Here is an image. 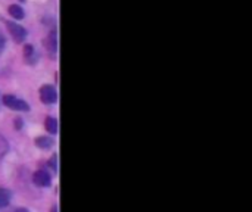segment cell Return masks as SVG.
<instances>
[{
    "label": "cell",
    "mask_w": 252,
    "mask_h": 212,
    "mask_svg": "<svg viewBox=\"0 0 252 212\" xmlns=\"http://www.w3.org/2000/svg\"><path fill=\"white\" fill-rule=\"evenodd\" d=\"M2 100H3L5 106H8V108L12 109V111H21V112L30 111V105H28L27 102H24V100H21V99H17V97L12 96V94H5Z\"/></svg>",
    "instance_id": "cell-1"
},
{
    "label": "cell",
    "mask_w": 252,
    "mask_h": 212,
    "mask_svg": "<svg viewBox=\"0 0 252 212\" xmlns=\"http://www.w3.org/2000/svg\"><path fill=\"white\" fill-rule=\"evenodd\" d=\"M6 27H8V31L12 35L14 41L22 43L27 38V30L22 25H19L17 22H12V21H6Z\"/></svg>",
    "instance_id": "cell-2"
},
{
    "label": "cell",
    "mask_w": 252,
    "mask_h": 212,
    "mask_svg": "<svg viewBox=\"0 0 252 212\" xmlns=\"http://www.w3.org/2000/svg\"><path fill=\"white\" fill-rule=\"evenodd\" d=\"M40 99H41V102L46 103V105H52V103H55L56 99H58V94H56L55 87L49 86V84L43 86V87L40 88Z\"/></svg>",
    "instance_id": "cell-3"
},
{
    "label": "cell",
    "mask_w": 252,
    "mask_h": 212,
    "mask_svg": "<svg viewBox=\"0 0 252 212\" xmlns=\"http://www.w3.org/2000/svg\"><path fill=\"white\" fill-rule=\"evenodd\" d=\"M33 181H34V184L38 186V187H47V186H50V176H49L46 171L40 170V171H37V173L34 174Z\"/></svg>",
    "instance_id": "cell-4"
},
{
    "label": "cell",
    "mask_w": 252,
    "mask_h": 212,
    "mask_svg": "<svg viewBox=\"0 0 252 212\" xmlns=\"http://www.w3.org/2000/svg\"><path fill=\"white\" fill-rule=\"evenodd\" d=\"M8 12H9V15H11L14 19H17V21L24 19V17H25L24 9H22L21 6H18V5H11V6L8 8Z\"/></svg>",
    "instance_id": "cell-5"
},
{
    "label": "cell",
    "mask_w": 252,
    "mask_h": 212,
    "mask_svg": "<svg viewBox=\"0 0 252 212\" xmlns=\"http://www.w3.org/2000/svg\"><path fill=\"white\" fill-rule=\"evenodd\" d=\"M11 192L5 187H0V208H6L11 202Z\"/></svg>",
    "instance_id": "cell-6"
},
{
    "label": "cell",
    "mask_w": 252,
    "mask_h": 212,
    "mask_svg": "<svg viewBox=\"0 0 252 212\" xmlns=\"http://www.w3.org/2000/svg\"><path fill=\"white\" fill-rule=\"evenodd\" d=\"M44 127L49 133H52V134H56L58 133V121L56 118L54 117H47L46 118V123H44Z\"/></svg>",
    "instance_id": "cell-7"
},
{
    "label": "cell",
    "mask_w": 252,
    "mask_h": 212,
    "mask_svg": "<svg viewBox=\"0 0 252 212\" xmlns=\"http://www.w3.org/2000/svg\"><path fill=\"white\" fill-rule=\"evenodd\" d=\"M36 146L40 149H50L54 146V140L50 137H37L36 139Z\"/></svg>",
    "instance_id": "cell-8"
},
{
    "label": "cell",
    "mask_w": 252,
    "mask_h": 212,
    "mask_svg": "<svg viewBox=\"0 0 252 212\" xmlns=\"http://www.w3.org/2000/svg\"><path fill=\"white\" fill-rule=\"evenodd\" d=\"M8 149H9L8 140L3 136H0V161H2V159L5 158V155L8 153Z\"/></svg>",
    "instance_id": "cell-9"
},
{
    "label": "cell",
    "mask_w": 252,
    "mask_h": 212,
    "mask_svg": "<svg viewBox=\"0 0 252 212\" xmlns=\"http://www.w3.org/2000/svg\"><path fill=\"white\" fill-rule=\"evenodd\" d=\"M24 56H25V59L34 61V58H36V55H34V46L27 44V46L24 47Z\"/></svg>",
    "instance_id": "cell-10"
},
{
    "label": "cell",
    "mask_w": 252,
    "mask_h": 212,
    "mask_svg": "<svg viewBox=\"0 0 252 212\" xmlns=\"http://www.w3.org/2000/svg\"><path fill=\"white\" fill-rule=\"evenodd\" d=\"M5 46H6V40L2 35H0V53L5 50Z\"/></svg>",
    "instance_id": "cell-11"
},
{
    "label": "cell",
    "mask_w": 252,
    "mask_h": 212,
    "mask_svg": "<svg viewBox=\"0 0 252 212\" xmlns=\"http://www.w3.org/2000/svg\"><path fill=\"white\" fill-rule=\"evenodd\" d=\"M50 167H54V170H55V171L58 170V165H56V155L54 156V162L50 161Z\"/></svg>",
    "instance_id": "cell-12"
},
{
    "label": "cell",
    "mask_w": 252,
    "mask_h": 212,
    "mask_svg": "<svg viewBox=\"0 0 252 212\" xmlns=\"http://www.w3.org/2000/svg\"><path fill=\"white\" fill-rule=\"evenodd\" d=\"M12 212H28V209H25V208H17Z\"/></svg>",
    "instance_id": "cell-13"
},
{
    "label": "cell",
    "mask_w": 252,
    "mask_h": 212,
    "mask_svg": "<svg viewBox=\"0 0 252 212\" xmlns=\"http://www.w3.org/2000/svg\"><path fill=\"white\" fill-rule=\"evenodd\" d=\"M52 212H58V206H55V208L52 209Z\"/></svg>",
    "instance_id": "cell-14"
}]
</instances>
